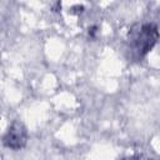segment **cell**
<instances>
[{
	"label": "cell",
	"instance_id": "6da1fadb",
	"mask_svg": "<svg viewBox=\"0 0 160 160\" xmlns=\"http://www.w3.org/2000/svg\"><path fill=\"white\" fill-rule=\"evenodd\" d=\"M26 142V130L22 124L14 122L4 138V144L11 149H21Z\"/></svg>",
	"mask_w": 160,
	"mask_h": 160
},
{
	"label": "cell",
	"instance_id": "7a4b0ae2",
	"mask_svg": "<svg viewBox=\"0 0 160 160\" xmlns=\"http://www.w3.org/2000/svg\"><path fill=\"white\" fill-rule=\"evenodd\" d=\"M158 38V31L152 25H144L140 29V32L136 35V49L141 51V54H145L151 49L155 40Z\"/></svg>",
	"mask_w": 160,
	"mask_h": 160
}]
</instances>
